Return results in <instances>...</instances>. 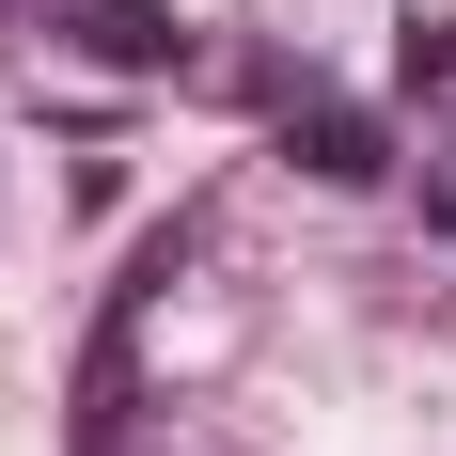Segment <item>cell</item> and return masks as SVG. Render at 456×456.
I'll return each instance as SVG.
<instances>
[{
    "instance_id": "cell-1",
    "label": "cell",
    "mask_w": 456,
    "mask_h": 456,
    "mask_svg": "<svg viewBox=\"0 0 456 456\" xmlns=\"http://www.w3.org/2000/svg\"><path fill=\"white\" fill-rule=\"evenodd\" d=\"M283 158H299V174H330V189L394 174V158H378V110H346V94H299V110H283Z\"/></svg>"
},
{
    "instance_id": "cell-2",
    "label": "cell",
    "mask_w": 456,
    "mask_h": 456,
    "mask_svg": "<svg viewBox=\"0 0 456 456\" xmlns=\"http://www.w3.org/2000/svg\"><path fill=\"white\" fill-rule=\"evenodd\" d=\"M79 47L110 63V79H174V63H189V32L158 16V0H79Z\"/></svg>"
},
{
    "instance_id": "cell-3",
    "label": "cell",
    "mask_w": 456,
    "mask_h": 456,
    "mask_svg": "<svg viewBox=\"0 0 456 456\" xmlns=\"http://www.w3.org/2000/svg\"><path fill=\"white\" fill-rule=\"evenodd\" d=\"M425 221H441V236H456V158H425Z\"/></svg>"
}]
</instances>
